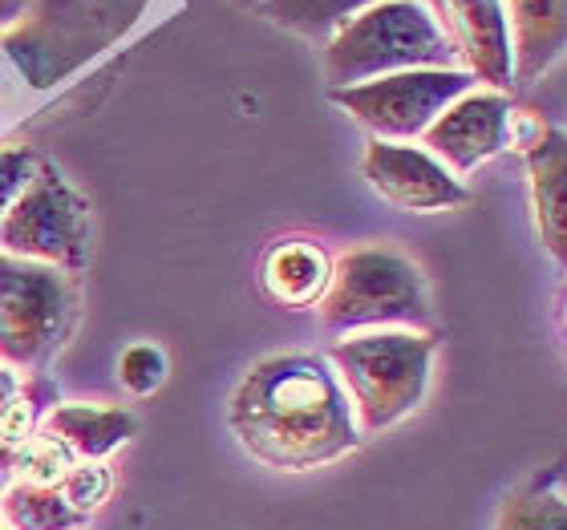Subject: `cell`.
Returning <instances> with one entry per match:
<instances>
[{
  "label": "cell",
  "instance_id": "obj_1",
  "mask_svg": "<svg viewBox=\"0 0 567 530\" xmlns=\"http://www.w3.org/2000/svg\"><path fill=\"white\" fill-rule=\"evenodd\" d=\"M231 429L251 458L276 470H312L361 441L349 401L320 356H272L239 381Z\"/></svg>",
  "mask_w": 567,
  "mask_h": 530
},
{
  "label": "cell",
  "instance_id": "obj_2",
  "mask_svg": "<svg viewBox=\"0 0 567 530\" xmlns=\"http://www.w3.org/2000/svg\"><path fill=\"white\" fill-rule=\"evenodd\" d=\"M454 49L417 0H378L344 21L324 45V82L332 90L405 70H446Z\"/></svg>",
  "mask_w": 567,
  "mask_h": 530
},
{
  "label": "cell",
  "instance_id": "obj_3",
  "mask_svg": "<svg viewBox=\"0 0 567 530\" xmlns=\"http://www.w3.org/2000/svg\"><path fill=\"white\" fill-rule=\"evenodd\" d=\"M329 356L353 393L361 429L378 434L422 405L434 341L414 332H373L332 344Z\"/></svg>",
  "mask_w": 567,
  "mask_h": 530
},
{
  "label": "cell",
  "instance_id": "obj_4",
  "mask_svg": "<svg viewBox=\"0 0 567 530\" xmlns=\"http://www.w3.org/2000/svg\"><path fill=\"white\" fill-rule=\"evenodd\" d=\"M320 316L332 332L365 324H422L430 316L422 268L390 248H357L329 276Z\"/></svg>",
  "mask_w": 567,
  "mask_h": 530
},
{
  "label": "cell",
  "instance_id": "obj_5",
  "mask_svg": "<svg viewBox=\"0 0 567 530\" xmlns=\"http://www.w3.org/2000/svg\"><path fill=\"white\" fill-rule=\"evenodd\" d=\"M73 320V288L58 268L0 256V356L45 365Z\"/></svg>",
  "mask_w": 567,
  "mask_h": 530
},
{
  "label": "cell",
  "instance_id": "obj_6",
  "mask_svg": "<svg viewBox=\"0 0 567 530\" xmlns=\"http://www.w3.org/2000/svg\"><path fill=\"white\" fill-rule=\"evenodd\" d=\"M0 243L21 260H49L53 268L78 271L90 263V207L58 166L41 163L0 219Z\"/></svg>",
  "mask_w": 567,
  "mask_h": 530
},
{
  "label": "cell",
  "instance_id": "obj_7",
  "mask_svg": "<svg viewBox=\"0 0 567 530\" xmlns=\"http://www.w3.org/2000/svg\"><path fill=\"white\" fill-rule=\"evenodd\" d=\"M471 70H405L349 85V90H332V102L365 131L378 134V142H393L425 134V126L454 97L471 94Z\"/></svg>",
  "mask_w": 567,
  "mask_h": 530
},
{
  "label": "cell",
  "instance_id": "obj_8",
  "mask_svg": "<svg viewBox=\"0 0 567 530\" xmlns=\"http://www.w3.org/2000/svg\"><path fill=\"white\" fill-rule=\"evenodd\" d=\"M365 178L381 199L402 207V211H446L466 202V187L437 163L434 154L398 142H369L365 150Z\"/></svg>",
  "mask_w": 567,
  "mask_h": 530
},
{
  "label": "cell",
  "instance_id": "obj_9",
  "mask_svg": "<svg viewBox=\"0 0 567 530\" xmlns=\"http://www.w3.org/2000/svg\"><path fill=\"white\" fill-rule=\"evenodd\" d=\"M437 21L454 53L466 58L471 77L495 90L511 85V37L503 0H417Z\"/></svg>",
  "mask_w": 567,
  "mask_h": 530
},
{
  "label": "cell",
  "instance_id": "obj_10",
  "mask_svg": "<svg viewBox=\"0 0 567 530\" xmlns=\"http://www.w3.org/2000/svg\"><path fill=\"white\" fill-rule=\"evenodd\" d=\"M511 131V97L507 94H462L454 97L430 126L425 146L442 158V166L474 170L507 146Z\"/></svg>",
  "mask_w": 567,
  "mask_h": 530
},
{
  "label": "cell",
  "instance_id": "obj_11",
  "mask_svg": "<svg viewBox=\"0 0 567 530\" xmlns=\"http://www.w3.org/2000/svg\"><path fill=\"white\" fill-rule=\"evenodd\" d=\"M511 41V85H532L564 53V0H503Z\"/></svg>",
  "mask_w": 567,
  "mask_h": 530
},
{
  "label": "cell",
  "instance_id": "obj_12",
  "mask_svg": "<svg viewBox=\"0 0 567 530\" xmlns=\"http://www.w3.org/2000/svg\"><path fill=\"white\" fill-rule=\"evenodd\" d=\"M527 170H532L535 224L547 251L564 260L567 256V146L559 131H539L527 146Z\"/></svg>",
  "mask_w": 567,
  "mask_h": 530
},
{
  "label": "cell",
  "instance_id": "obj_13",
  "mask_svg": "<svg viewBox=\"0 0 567 530\" xmlns=\"http://www.w3.org/2000/svg\"><path fill=\"white\" fill-rule=\"evenodd\" d=\"M329 276H332L329 256L317 243H305V239L280 243L264 260V288L284 308L317 304L320 295H324V288H329Z\"/></svg>",
  "mask_w": 567,
  "mask_h": 530
},
{
  "label": "cell",
  "instance_id": "obj_14",
  "mask_svg": "<svg viewBox=\"0 0 567 530\" xmlns=\"http://www.w3.org/2000/svg\"><path fill=\"white\" fill-rule=\"evenodd\" d=\"M49 429L61 446L82 458H106L110 449L126 446L138 434L134 413L126 409H97V405H58L49 417Z\"/></svg>",
  "mask_w": 567,
  "mask_h": 530
},
{
  "label": "cell",
  "instance_id": "obj_15",
  "mask_svg": "<svg viewBox=\"0 0 567 530\" xmlns=\"http://www.w3.org/2000/svg\"><path fill=\"white\" fill-rule=\"evenodd\" d=\"M369 4L378 0H260L268 21L300 37H332Z\"/></svg>",
  "mask_w": 567,
  "mask_h": 530
},
{
  "label": "cell",
  "instance_id": "obj_16",
  "mask_svg": "<svg viewBox=\"0 0 567 530\" xmlns=\"http://www.w3.org/2000/svg\"><path fill=\"white\" fill-rule=\"evenodd\" d=\"M4 510L17 530H73L85 522L58 486H17Z\"/></svg>",
  "mask_w": 567,
  "mask_h": 530
},
{
  "label": "cell",
  "instance_id": "obj_17",
  "mask_svg": "<svg viewBox=\"0 0 567 530\" xmlns=\"http://www.w3.org/2000/svg\"><path fill=\"white\" fill-rule=\"evenodd\" d=\"M495 530H567L564 495L523 490V495L507 498V507L498 515Z\"/></svg>",
  "mask_w": 567,
  "mask_h": 530
},
{
  "label": "cell",
  "instance_id": "obj_18",
  "mask_svg": "<svg viewBox=\"0 0 567 530\" xmlns=\"http://www.w3.org/2000/svg\"><path fill=\"white\" fill-rule=\"evenodd\" d=\"M17 470L24 474V486H58L70 474V449L58 437H29L17 454Z\"/></svg>",
  "mask_w": 567,
  "mask_h": 530
},
{
  "label": "cell",
  "instance_id": "obj_19",
  "mask_svg": "<svg viewBox=\"0 0 567 530\" xmlns=\"http://www.w3.org/2000/svg\"><path fill=\"white\" fill-rule=\"evenodd\" d=\"M118 377L131 393L146 397V393L158 389V385H163V377H166L163 353H158L154 344H131V349L122 353V361H118Z\"/></svg>",
  "mask_w": 567,
  "mask_h": 530
},
{
  "label": "cell",
  "instance_id": "obj_20",
  "mask_svg": "<svg viewBox=\"0 0 567 530\" xmlns=\"http://www.w3.org/2000/svg\"><path fill=\"white\" fill-rule=\"evenodd\" d=\"M61 495L82 519H90V510H97L110 498V474L102 466H82L61 478Z\"/></svg>",
  "mask_w": 567,
  "mask_h": 530
},
{
  "label": "cell",
  "instance_id": "obj_21",
  "mask_svg": "<svg viewBox=\"0 0 567 530\" xmlns=\"http://www.w3.org/2000/svg\"><path fill=\"white\" fill-rule=\"evenodd\" d=\"M33 170H37L33 150H0V219L9 215L17 195L29 187Z\"/></svg>",
  "mask_w": 567,
  "mask_h": 530
},
{
  "label": "cell",
  "instance_id": "obj_22",
  "mask_svg": "<svg viewBox=\"0 0 567 530\" xmlns=\"http://www.w3.org/2000/svg\"><path fill=\"white\" fill-rule=\"evenodd\" d=\"M17 389H21V385H17V377H12L9 368H0V409H4L9 401H17Z\"/></svg>",
  "mask_w": 567,
  "mask_h": 530
},
{
  "label": "cell",
  "instance_id": "obj_23",
  "mask_svg": "<svg viewBox=\"0 0 567 530\" xmlns=\"http://www.w3.org/2000/svg\"><path fill=\"white\" fill-rule=\"evenodd\" d=\"M24 4H29V0H0V29L12 24L17 17H24Z\"/></svg>",
  "mask_w": 567,
  "mask_h": 530
},
{
  "label": "cell",
  "instance_id": "obj_24",
  "mask_svg": "<svg viewBox=\"0 0 567 530\" xmlns=\"http://www.w3.org/2000/svg\"><path fill=\"white\" fill-rule=\"evenodd\" d=\"M244 4H260V0H244Z\"/></svg>",
  "mask_w": 567,
  "mask_h": 530
},
{
  "label": "cell",
  "instance_id": "obj_25",
  "mask_svg": "<svg viewBox=\"0 0 567 530\" xmlns=\"http://www.w3.org/2000/svg\"><path fill=\"white\" fill-rule=\"evenodd\" d=\"M0 530H4V527H0Z\"/></svg>",
  "mask_w": 567,
  "mask_h": 530
}]
</instances>
